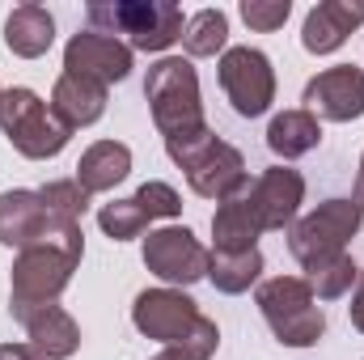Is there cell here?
I'll return each instance as SVG.
<instances>
[{
    "mask_svg": "<svg viewBox=\"0 0 364 360\" xmlns=\"http://www.w3.org/2000/svg\"><path fill=\"white\" fill-rule=\"evenodd\" d=\"M166 153H170V162L178 166L182 174H186L191 191L203 195V199L225 203V199H233L237 191L250 186L246 157L229 140H220L212 127H203L195 136H182V140H166Z\"/></svg>",
    "mask_w": 364,
    "mask_h": 360,
    "instance_id": "obj_1",
    "label": "cell"
},
{
    "mask_svg": "<svg viewBox=\"0 0 364 360\" xmlns=\"http://www.w3.org/2000/svg\"><path fill=\"white\" fill-rule=\"evenodd\" d=\"M93 34H127L132 51H166L182 38V9L170 0H93L85 4Z\"/></svg>",
    "mask_w": 364,
    "mask_h": 360,
    "instance_id": "obj_2",
    "label": "cell"
},
{
    "mask_svg": "<svg viewBox=\"0 0 364 360\" xmlns=\"http://www.w3.org/2000/svg\"><path fill=\"white\" fill-rule=\"evenodd\" d=\"M144 97H149L153 123L166 140H182V136H195L208 127L203 123V97H199V73L182 55H166L149 68Z\"/></svg>",
    "mask_w": 364,
    "mask_h": 360,
    "instance_id": "obj_3",
    "label": "cell"
},
{
    "mask_svg": "<svg viewBox=\"0 0 364 360\" xmlns=\"http://www.w3.org/2000/svg\"><path fill=\"white\" fill-rule=\"evenodd\" d=\"M0 246L30 250V246H60L68 255H85L81 221L55 216L38 191H4L0 195Z\"/></svg>",
    "mask_w": 364,
    "mask_h": 360,
    "instance_id": "obj_4",
    "label": "cell"
},
{
    "mask_svg": "<svg viewBox=\"0 0 364 360\" xmlns=\"http://www.w3.org/2000/svg\"><path fill=\"white\" fill-rule=\"evenodd\" d=\"M272 335L284 348H314L326 335V314L301 275H272L255 292Z\"/></svg>",
    "mask_w": 364,
    "mask_h": 360,
    "instance_id": "obj_5",
    "label": "cell"
},
{
    "mask_svg": "<svg viewBox=\"0 0 364 360\" xmlns=\"http://www.w3.org/2000/svg\"><path fill=\"white\" fill-rule=\"evenodd\" d=\"M0 132L30 162L60 157L73 140V127L51 110V102H43L34 90H21V85L4 90V97H0Z\"/></svg>",
    "mask_w": 364,
    "mask_h": 360,
    "instance_id": "obj_6",
    "label": "cell"
},
{
    "mask_svg": "<svg viewBox=\"0 0 364 360\" xmlns=\"http://www.w3.org/2000/svg\"><path fill=\"white\" fill-rule=\"evenodd\" d=\"M77 255L60 250V246H30V250H17V263H13V280H9V309L13 318H30L34 309H47L64 297L73 271H77Z\"/></svg>",
    "mask_w": 364,
    "mask_h": 360,
    "instance_id": "obj_7",
    "label": "cell"
},
{
    "mask_svg": "<svg viewBox=\"0 0 364 360\" xmlns=\"http://www.w3.org/2000/svg\"><path fill=\"white\" fill-rule=\"evenodd\" d=\"M364 212L356 208V199H326L314 212L296 216L288 229V250L301 268H314L322 259L348 255V242L360 233Z\"/></svg>",
    "mask_w": 364,
    "mask_h": 360,
    "instance_id": "obj_8",
    "label": "cell"
},
{
    "mask_svg": "<svg viewBox=\"0 0 364 360\" xmlns=\"http://www.w3.org/2000/svg\"><path fill=\"white\" fill-rule=\"evenodd\" d=\"M220 90L229 97V106L242 119H259L267 115L275 102V68L259 47H225L220 64H216Z\"/></svg>",
    "mask_w": 364,
    "mask_h": 360,
    "instance_id": "obj_9",
    "label": "cell"
},
{
    "mask_svg": "<svg viewBox=\"0 0 364 360\" xmlns=\"http://www.w3.org/2000/svg\"><path fill=\"white\" fill-rule=\"evenodd\" d=\"M132 322L161 348H178L203 327V314L182 288H144L132 305Z\"/></svg>",
    "mask_w": 364,
    "mask_h": 360,
    "instance_id": "obj_10",
    "label": "cell"
},
{
    "mask_svg": "<svg viewBox=\"0 0 364 360\" xmlns=\"http://www.w3.org/2000/svg\"><path fill=\"white\" fill-rule=\"evenodd\" d=\"M208 263H212V250L186 225L153 229L144 238V268L157 280H166L170 288H186V284L208 280Z\"/></svg>",
    "mask_w": 364,
    "mask_h": 360,
    "instance_id": "obj_11",
    "label": "cell"
},
{
    "mask_svg": "<svg viewBox=\"0 0 364 360\" xmlns=\"http://www.w3.org/2000/svg\"><path fill=\"white\" fill-rule=\"evenodd\" d=\"M305 110L322 123H352L364 115V68L356 64H335V68H322L305 93H301Z\"/></svg>",
    "mask_w": 364,
    "mask_h": 360,
    "instance_id": "obj_12",
    "label": "cell"
},
{
    "mask_svg": "<svg viewBox=\"0 0 364 360\" xmlns=\"http://www.w3.org/2000/svg\"><path fill=\"white\" fill-rule=\"evenodd\" d=\"M64 73H73V77H90L97 85H119V81H127V73H132V47L123 43V38H110V34H73L68 38V47H64Z\"/></svg>",
    "mask_w": 364,
    "mask_h": 360,
    "instance_id": "obj_13",
    "label": "cell"
},
{
    "mask_svg": "<svg viewBox=\"0 0 364 360\" xmlns=\"http://www.w3.org/2000/svg\"><path fill=\"white\" fill-rule=\"evenodd\" d=\"M250 203L259 212L263 233L292 229V221H296V212L305 203V179L296 170H288V166H272V170H263L250 182Z\"/></svg>",
    "mask_w": 364,
    "mask_h": 360,
    "instance_id": "obj_14",
    "label": "cell"
},
{
    "mask_svg": "<svg viewBox=\"0 0 364 360\" xmlns=\"http://www.w3.org/2000/svg\"><path fill=\"white\" fill-rule=\"evenodd\" d=\"M360 26H364V0H322V4H314L305 13L301 43H305L309 55H331Z\"/></svg>",
    "mask_w": 364,
    "mask_h": 360,
    "instance_id": "obj_15",
    "label": "cell"
},
{
    "mask_svg": "<svg viewBox=\"0 0 364 360\" xmlns=\"http://www.w3.org/2000/svg\"><path fill=\"white\" fill-rule=\"evenodd\" d=\"M212 238H216V250H259V238H263V225H259V212L250 203V186L237 191L233 199L216 203L212 212Z\"/></svg>",
    "mask_w": 364,
    "mask_h": 360,
    "instance_id": "obj_16",
    "label": "cell"
},
{
    "mask_svg": "<svg viewBox=\"0 0 364 360\" xmlns=\"http://www.w3.org/2000/svg\"><path fill=\"white\" fill-rule=\"evenodd\" d=\"M26 327V339L30 348L43 360H68L77 348H81V327L68 309L60 305H47V309H34L30 318H21Z\"/></svg>",
    "mask_w": 364,
    "mask_h": 360,
    "instance_id": "obj_17",
    "label": "cell"
},
{
    "mask_svg": "<svg viewBox=\"0 0 364 360\" xmlns=\"http://www.w3.org/2000/svg\"><path fill=\"white\" fill-rule=\"evenodd\" d=\"M51 110L77 132V127H90L106 115V85H97L90 77H73V73H60L55 90H51Z\"/></svg>",
    "mask_w": 364,
    "mask_h": 360,
    "instance_id": "obj_18",
    "label": "cell"
},
{
    "mask_svg": "<svg viewBox=\"0 0 364 360\" xmlns=\"http://www.w3.org/2000/svg\"><path fill=\"white\" fill-rule=\"evenodd\" d=\"M55 43V17L43 4H17L4 17V47L21 60H38L47 55V47Z\"/></svg>",
    "mask_w": 364,
    "mask_h": 360,
    "instance_id": "obj_19",
    "label": "cell"
},
{
    "mask_svg": "<svg viewBox=\"0 0 364 360\" xmlns=\"http://www.w3.org/2000/svg\"><path fill=\"white\" fill-rule=\"evenodd\" d=\"M127 174H132V149L123 140H97V144H90L81 153V162H77V182L90 195L114 191Z\"/></svg>",
    "mask_w": 364,
    "mask_h": 360,
    "instance_id": "obj_20",
    "label": "cell"
},
{
    "mask_svg": "<svg viewBox=\"0 0 364 360\" xmlns=\"http://www.w3.org/2000/svg\"><path fill=\"white\" fill-rule=\"evenodd\" d=\"M322 144V123L309 115V110H284L267 123V149L275 157L292 162V157H305Z\"/></svg>",
    "mask_w": 364,
    "mask_h": 360,
    "instance_id": "obj_21",
    "label": "cell"
},
{
    "mask_svg": "<svg viewBox=\"0 0 364 360\" xmlns=\"http://www.w3.org/2000/svg\"><path fill=\"white\" fill-rule=\"evenodd\" d=\"M259 275H263V255H259V250H237V255H229V250H212L208 280L216 284V292L237 297V292H246L250 284H259Z\"/></svg>",
    "mask_w": 364,
    "mask_h": 360,
    "instance_id": "obj_22",
    "label": "cell"
},
{
    "mask_svg": "<svg viewBox=\"0 0 364 360\" xmlns=\"http://www.w3.org/2000/svg\"><path fill=\"white\" fill-rule=\"evenodd\" d=\"M225 43H229V17L220 9H199L186 17L182 26V51L191 60H208V55H225Z\"/></svg>",
    "mask_w": 364,
    "mask_h": 360,
    "instance_id": "obj_23",
    "label": "cell"
},
{
    "mask_svg": "<svg viewBox=\"0 0 364 360\" xmlns=\"http://www.w3.org/2000/svg\"><path fill=\"white\" fill-rule=\"evenodd\" d=\"M356 275H360V268L352 263V255H335V259H322V263L305 268L301 280L309 284V292L318 301H339L356 288Z\"/></svg>",
    "mask_w": 364,
    "mask_h": 360,
    "instance_id": "obj_24",
    "label": "cell"
},
{
    "mask_svg": "<svg viewBox=\"0 0 364 360\" xmlns=\"http://www.w3.org/2000/svg\"><path fill=\"white\" fill-rule=\"evenodd\" d=\"M97 225H102V233H106L110 242H132V238H140L153 221H149V212H144L136 199H114V203H102Z\"/></svg>",
    "mask_w": 364,
    "mask_h": 360,
    "instance_id": "obj_25",
    "label": "cell"
},
{
    "mask_svg": "<svg viewBox=\"0 0 364 360\" xmlns=\"http://www.w3.org/2000/svg\"><path fill=\"white\" fill-rule=\"evenodd\" d=\"M38 195H43V203H47L55 216H64V221H81V216H85V208H90V199H93L77 179L47 182V186H38Z\"/></svg>",
    "mask_w": 364,
    "mask_h": 360,
    "instance_id": "obj_26",
    "label": "cell"
},
{
    "mask_svg": "<svg viewBox=\"0 0 364 360\" xmlns=\"http://www.w3.org/2000/svg\"><path fill=\"white\" fill-rule=\"evenodd\" d=\"M132 199L149 212V221H170V216L182 212V195L170 186V182H144Z\"/></svg>",
    "mask_w": 364,
    "mask_h": 360,
    "instance_id": "obj_27",
    "label": "cell"
},
{
    "mask_svg": "<svg viewBox=\"0 0 364 360\" xmlns=\"http://www.w3.org/2000/svg\"><path fill=\"white\" fill-rule=\"evenodd\" d=\"M288 13H292L288 0H242V21H246L250 30H259V34L279 30V26L288 21Z\"/></svg>",
    "mask_w": 364,
    "mask_h": 360,
    "instance_id": "obj_28",
    "label": "cell"
},
{
    "mask_svg": "<svg viewBox=\"0 0 364 360\" xmlns=\"http://www.w3.org/2000/svg\"><path fill=\"white\" fill-rule=\"evenodd\" d=\"M348 318H352V327L364 335V271L356 275V288H352V305H348Z\"/></svg>",
    "mask_w": 364,
    "mask_h": 360,
    "instance_id": "obj_29",
    "label": "cell"
},
{
    "mask_svg": "<svg viewBox=\"0 0 364 360\" xmlns=\"http://www.w3.org/2000/svg\"><path fill=\"white\" fill-rule=\"evenodd\" d=\"M0 360H43L30 344H0Z\"/></svg>",
    "mask_w": 364,
    "mask_h": 360,
    "instance_id": "obj_30",
    "label": "cell"
},
{
    "mask_svg": "<svg viewBox=\"0 0 364 360\" xmlns=\"http://www.w3.org/2000/svg\"><path fill=\"white\" fill-rule=\"evenodd\" d=\"M352 199H356V208L364 212V157H360V170H356V195Z\"/></svg>",
    "mask_w": 364,
    "mask_h": 360,
    "instance_id": "obj_31",
    "label": "cell"
},
{
    "mask_svg": "<svg viewBox=\"0 0 364 360\" xmlns=\"http://www.w3.org/2000/svg\"><path fill=\"white\" fill-rule=\"evenodd\" d=\"M153 360H178V356H170V352H161V356H153Z\"/></svg>",
    "mask_w": 364,
    "mask_h": 360,
    "instance_id": "obj_32",
    "label": "cell"
},
{
    "mask_svg": "<svg viewBox=\"0 0 364 360\" xmlns=\"http://www.w3.org/2000/svg\"><path fill=\"white\" fill-rule=\"evenodd\" d=\"M0 97H4V90H0Z\"/></svg>",
    "mask_w": 364,
    "mask_h": 360,
    "instance_id": "obj_33",
    "label": "cell"
}]
</instances>
